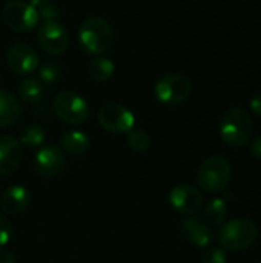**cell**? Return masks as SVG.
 <instances>
[{"mask_svg": "<svg viewBox=\"0 0 261 263\" xmlns=\"http://www.w3.org/2000/svg\"><path fill=\"white\" fill-rule=\"evenodd\" d=\"M254 131V122L251 114L240 106L228 109L218 126V133L222 140L232 148H240L246 146L251 142Z\"/></svg>", "mask_w": 261, "mask_h": 263, "instance_id": "1", "label": "cell"}, {"mask_svg": "<svg viewBox=\"0 0 261 263\" xmlns=\"http://www.w3.org/2000/svg\"><path fill=\"white\" fill-rule=\"evenodd\" d=\"M78 43L85 52L102 55L114 43V29L103 17H88L78 28Z\"/></svg>", "mask_w": 261, "mask_h": 263, "instance_id": "2", "label": "cell"}, {"mask_svg": "<svg viewBox=\"0 0 261 263\" xmlns=\"http://www.w3.org/2000/svg\"><path fill=\"white\" fill-rule=\"evenodd\" d=\"M258 227L251 219H232L225 222L218 233L217 240L226 251H243L254 245L258 239Z\"/></svg>", "mask_w": 261, "mask_h": 263, "instance_id": "3", "label": "cell"}, {"mask_svg": "<svg viewBox=\"0 0 261 263\" xmlns=\"http://www.w3.org/2000/svg\"><path fill=\"white\" fill-rule=\"evenodd\" d=\"M232 176V168L228 159L212 156L206 159L197 171V183L208 194H217L228 188Z\"/></svg>", "mask_w": 261, "mask_h": 263, "instance_id": "4", "label": "cell"}, {"mask_svg": "<svg viewBox=\"0 0 261 263\" xmlns=\"http://www.w3.org/2000/svg\"><path fill=\"white\" fill-rule=\"evenodd\" d=\"M54 114L69 125H83L89 117V105L86 99L71 89L58 92L52 100Z\"/></svg>", "mask_w": 261, "mask_h": 263, "instance_id": "5", "label": "cell"}, {"mask_svg": "<svg viewBox=\"0 0 261 263\" xmlns=\"http://www.w3.org/2000/svg\"><path fill=\"white\" fill-rule=\"evenodd\" d=\"M191 92H192L191 80L186 76L177 72H169L162 76L154 86L155 99L168 106H175L186 102Z\"/></svg>", "mask_w": 261, "mask_h": 263, "instance_id": "6", "label": "cell"}, {"mask_svg": "<svg viewBox=\"0 0 261 263\" xmlns=\"http://www.w3.org/2000/svg\"><path fill=\"white\" fill-rule=\"evenodd\" d=\"M38 11L23 0H11L2 9L3 23L14 32H31L38 23Z\"/></svg>", "mask_w": 261, "mask_h": 263, "instance_id": "7", "label": "cell"}, {"mask_svg": "<svg viewBox=\"0 0 261 263\" xmlns=\"http://www.w3.org/2000/svg\"><path fill=\"white\" fill-rule=\"evenodd\" d=\"M98 125L112 134H125L129 133L135 125V117L132 111L118 103V102H108L105 103L97 114Z\"/></svg>", "mask_w": 261, "mask_h": 263, "instance_id": "8", "label": "cell"}, {"mask_svg": "<svg viewBox=\"0 0 261 263\" xmlns=\"http://www.w3.org/2000/svg\"><path fill=\"white\" fill-rule=\"evenodd\" d=\"M37 42L45 52L57 57L66 52L69 46V32L58 20H46L38 26Z\"/></svg>", "mask_w": 261, "mask_h": 263, "instance_id": "9", "label": "cell"}, {"mask_svg": "<svg viewBox=\"0 0 261 263\" xmlns=\"http://www.w3.org/2000/svg\"><path fill=\"white\" fill-rule=\"evenodd\" d=\"M66 163L63 149L58 145H46L40 148L34 156V171L43 179L57 177Z\"/></svg>", "mask_w": 261, "mask_h": 263, "instance_id": "10", "label": "cell"}, {"mask_svg": "<svg viewBox=\"0 0 261 263\" xmlns=\"http://www.w3.org/2000/svg\"><path fill=\"white\" fill-rule=\"evenodd\" d=\"M168 200L174 211H177L178 214H185V216L197 214L203 206L202 191L188 183L174 186L169 193Z\"/></svg>", "mask_w": 261, "mask_h": 263, "instance_id": "11", "label": "cell"}, {"mask_svg": "<svg viewBox=\"0 0 261 263\" xmlns=\"http://www.w3.org/2000/svg\"><path fill=\"white\" fill-rule=\"evenodd\" d=\"M6 63L11 71L18 76H26L37 71L40 59L37 51L28 43H15L6 54Z\"/></svg>", "mask_w": 261, "mask_h": 263, "instance_id": "12", "label": "cell"}, {"mask_svg": "<svg viewBox=\"0 0 261 263\" xmlns=\"http://www.w3.org/2000/svg\"><path fill=\"white\" fill-rule=\"evenodd\" d=\"M23 159V149L14 136H0V176L14 174Z\"/></svg>", "mask_w": 261, "mask_h": 263, "instance_id": "13", "label": "cell"}, {"mask_svg": "<svg viewBox=\"0 0 261 263\" xmlns=\"http://www.w3.org/2000/svg\"><path fill=\"white\" fill-rule=\"evenodd\" d=\"M180 230L188 242L200 248H206L215 240L212 228L197 217H186L180 223Z\"/></svg>", "mask_w": 261, "mask_h": 263, "instance_id": "14", "label": "cell"}, {"mask_svg": "<svg viewBox=\"0 0 261 263\" xmlns=\"http://www.w3.org/2000/svg\"><path fill=\"white\" fill-rule=\"evenodd\" d=\"M29 191L22 185H12L6 188L0 196V208L8 216H17L23 213L29 205Z\"/></svg>", "mask_w": 261, "mask_h": 263, "instance_id": "15", "label": "cell"}, {"mask_svg": "<svg viewBox=\"0 0 261 263\" xmlns=\"http://www.w3.org/2000/svg\"><path fill=\"white\" fill-rule=\"evenodd\" d=\"M22 116V103L18 97L6 89H0V128L17 123Z\"/></svg>", "mask_w": 261, "mask_h": 263, "instance_id": "16", "label": "cell"}, {"mask_svg": "<svg viewBox=\"0 0 261 263\" xmlns=\"http://www.w3.org/2000/svg\"><path fill=\"white\" fill-rule=\"evenodd\" d=\"M89 146H91L89 136L83 131H77V129L66 131L60 137V148L69 154L82 156L89 149Z\"/></svg>", "mask_w": 261, "mask_h": 263, "instance_id": "17", "label": "cell"}, {"mask_svg": "<svg viewBox=\"0 0 261 263\" xmlns=\"http://www.w3.org/2000/svg\"><path fill=\"white\" fill-rule=\"evenodd\" d=\"M115 72V65L109 57L97 55L88 63V74L95 82H108Z\"/></svg>", "mask_w": 261, "mask_h": 263, "instance_id": "18", "label": "cell"}, {"mask_svg": "<svg viewBox=\"0 0 261 263\" xmlns=\"http://www.w3.org/2000/svg\"><path fill=\"white\" fill-rule=\"evenodd\" d=\"M228 205L225 199H212L205 205L203 217L212 227H222L228 219Z\"/></svg>", "mask_w": 261, "mask_h": 263, "instance_id": "19", "label": "cell"}, {"mask_svg": "<svg viewBox=\"0 0 261 263\" xmlns=\"http://www.w3.org/2000/svg\"><path fill=\"white\" fill-rule=\"evenodd\" d=\"M18 96L26 103H31V105L38 103L43 97V85L40 83L38 79L28 77V79L22 80V83L18 86Z\"/></svg>", "mask_w": 261, "mask_h": 263, "instance_id": "20", "label": "cell"}, {"mask_svg": "<svg viewBox=\"0 0 261 263\" xmlns=\"http://www.w3.org/2000/svg\"><path fill=\"white\" fill-rule=\"evenodd\" d=\"M46 133L40 125H28L20 131L18 142L26 148H38L45 143Z\"/></svg>", "mask_w": 261, "mask_h": 263, "instance_id": "21", "label": "cell"}, {"mask_svg": "<svg viewBox=\"0 0 261 263\" xmlns=\"http://www.w3.org/2000/svg\"><path fill=\"white\" fill-rule=\"evenodd\" d=\"M38 80H40V83L45 86V85H48V86H52V85H55L60 79H62V66H60V63L58 62H55V60H46V62H43V63H40L38 65Z\"/></svg>", "mask_w": 261, "mask_h": 263, "instance_id": "22", "label": "cell"}, {"mask_svg": "<svg viewBox=\"0 0 261 263\" xmlns=\"http://www.w3.org/2000/svg\"><path fill=\"white\" fill-rule=\"evenodd\" d=\"M126 143L129 149H132L137 154H143L151 146V136L142 129V128H132L129 133H126Z\"/></svg>", "mask_w": 261, "mask_h": 263, "instance_id": "23", "label": "cell"}, {"mask_svg": "<svg viewBox=\"0 0 261 263\" xmlns=\"http://www.w3.org/2000/svg\"><path fill=\"white\" fill-rule=\"evenodd\" d=\"M228 262V253L226 250H223L222 247H217V248H209L203 259L202 263H226Z\"/></svg>", "mask_w": 261, "mask_h": 263, "instance_id": "24", "label": "cell"}, {"mask_svg": "<svg viewBox=\"0 0 261 263\" xmlns=\"http://www.w3.org/2000/svg\"><path fill=\"white\" fill-rule=\"evenodd\" d=\"M12 237V225L8 217L0 214V248H3Z\"/></svg>", "mask_w": 261, "mask_h": 263, "instance_id": "25", "label": "cell"}, {"mask_svg": "<svg viewBox=\"0 0 261 263\" xmlns=\"http://www.w3.org/2000/svg\"><path fill=\"white\" fill-rule=\"evenodd\" d=\"M38 17L43 18V22L46 20H57L60 17V11H58V6L52 2L46 3L45 6L38 8Z\"/></svg>", "mask_w": 261, "mask_h": 263, "instance_id": "26", "label": "cell"}, {"mask_svg": "<svg viewBox=\"0 0 261 263\" xmlns=\"http://www.w3.org/2000/svg\"><path fill=\"white\" fill-rule=\"evenodd\" d=\"M249 108H251V111H252L255 116L261 117V92H257V94H254V96L251 97Z\"/></svg>", "mask_w": 261, "mask_h": 263, "instance_id": "27", "label": "cell"}, {"mask_svg": "<svg viewBox=\"0 0 261 263\" xmlns=\"http://www.w3.org/2000/svg\"><path fill=\"white\" fill-rule=\"evenodd\" d=\"M251 153L255 159L261 160V136H257L252 142H251Z\"/></svg>", "mask_w": 261, "mask_h": 263, "instance_id": "28", "label": "cell"}, {"mask_svg": "<svg viewBox=\"0 0 261 263\" xmlns=\"http://www.w3.org/2000/svg\"><path fill=\"white\" fill-rule=\"evenodd\" d=\"M0 263H15V256L8 250L0 248Z\"/></svg>", "mask_w": 261, "mask_h": 263, "instance_id": "29", "label": "cell"}, {"mask_svg": "<svg viewBox=\"0 0 261 263\" xmlns=\"http://www.w3.org/2000/svg\"><path fill=\"white\" fill-rule=\"evenodd\" d=\"M51 0H28V3L29 5H32L35 9H38V8H42V6H45L46 3H49Z\"/></svg>", "mask_w": 261, "mask_h": 263, "instance_id": "30", "label": "cell"}, {"mask_svg": "<svg viewBox=\"0 0 261 263\" xmlns=\"http://www.w3.org/2000/svg\"><path fill=\"white\" fill-rule=\"evenodd\" d=\"M0 79H2V72H0Z\"/></svg>", "mask_w": 261, "mask_h": 263, "instance_id": "31", "label": "cell"}, {"mask_svg": "<svg viewBox=\"0 0 261 263\" xmlns=\"http://www.w3.org/2000/svg\"><path fill=\"white\" fill-rule=\"evenodd\" d=\"M257 263H261V260H258V262H257Z\"/></svg>", "mask_w": 261, "mask_h": 263, "instance_id": "32", "label": "cell"}]
</instances>
